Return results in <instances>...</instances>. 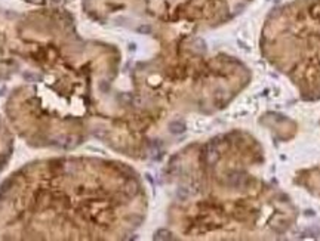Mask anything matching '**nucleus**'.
<instances>
[{
    "mask_svg": "<svg viewBox=\"0 0 320 241\" xmlns=\"http://www.w3.org/2000/svg\"><path fill=\"white\" fill-rule=\"evenodd\" d=\"M24 78H25V80H30V81H33V80H40V77H39V75H36V74H30V73H24Z\"/></svg>",
    "mask_w": 320,
    "mask_h": 241,
    "instance_id": "nucleus-1",
    "label": "nucleus"
}]
</instances>
